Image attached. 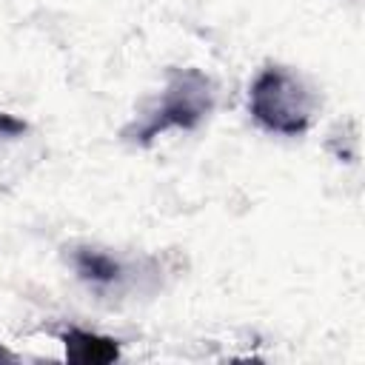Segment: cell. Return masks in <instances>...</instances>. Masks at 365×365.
Instances as JSON below:
<instances>
[{
  "label": "cell",
  "mask_w": 365,
  "mask_h": 365,
  "mask_svg": "<svg viewBox=\"0 0 365 365\" xmlns=\"http://www.w3.org/2000/svg\"><path fill=\"white\" fill-rule=\"evenodd\" d=\"M211 108H214L211 80L197 68H171L160 103L145 114V123L125 128L123 137L148 145L157 134L168 128H182V131L197 128L211 114Z\"/></svg>",
  "instance_id": "6da1fadb"
},
{
  "label": "cell",
  "mask_w": 365,
  "mask_h": 365,
  "mask_svg": "<svg viewBox=\"0 0 365 365\" xmlns=\"http://www.w3.org/2000/svg\"><path fill=\"white\" fill-rule=\"evenodd\" d=\"M248 108L265 131L297 137L311 125L314 97L297 74L279 66H268L251 83Z\"/></svg>",
  "instance_id": "7a4b0ae2"
},
{
  "label": "cell",
  "mask_w": 365,
  "mask_h": 365,
  "mask_svg": "<svg viewBox=\"0 0 365 365\" xmlns=\"http://www.w3.org/2000/svg\"><path fill=\"white\" fill-rule=\"evenodd\" d=\"M63 345H66V359L68 362L103 365V362H114L120 356L117 339L100 336V334H91V331H80V328H68L63 334Z\"/></svg>",
  "instance_id": "3957f363"
},
{
  "label": "cell",
  "mask_w": 365,
  "mask_h": 365,
  "mask_svg": "<svg viewBox=\"0 0 365 365\" xmlns=\"http://www.w3.org/2000/svg\"><path fill=\"white\" fill-rule=\"evenodd\" d=\"M71 259H74V268H77L80 279H86V282H91V285L106 288V285L120 282V277H123V265H120L114 257L103 254V251L77 248Z\"/></svg>",
  "instance_id": "277c9868"
},
{
  "label": "cell",
  "mask_w": 365,
  "mask_h": 365,
  "mask_svg": "<svg viewBox=\"0 0 365 365\" xmlns=\"http://www.w3.org/2000/svg\"><path fill=\"white\" fill-rule=\"evenodd\" d=\"M26 128H29V125H26L23 120H17V117L0 111V137H20V134H26Z\"/></svg>",
  "instance_id": "5b68a950"
},
{
  "label": "cell",
  "mask_w": 365,
  "mask_h": 365,
  "mask_svg": "<svg viewBox=\"0 0 365 365\" xmlns=\"http://www.w3.org/2000/svg\"><path fill=\"white\" fill-rule=\"evenodd\" d=\"M0 362H14V354L6 351V348H0Z\"/></svg>",
  "instance_id": "8992f818"
}]
</instances>
